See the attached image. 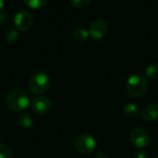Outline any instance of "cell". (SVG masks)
<instances>
[{
  "instance_id": "6da1fadb",
  "label": "cell",
  "mask_w": 158,
  "mask_h": 158,
  "mask_svg": "<svg viewBox=\"0 0 158 158\" xmlns=\"http://www.w3.org/2000/svg\"><path fill=\"white\" fill-rule=\"evenodd\" d=\"M7 106L15 112H22L31 106V101L28 94L19 88L11 90L6 95Z\"/></svg>"
},
{
  "instance_id": "7a4b0ae2",
  "label": "cell",
  "mask_w": 158,
  "mask_h": 158,
  "mask_svg": "<svg viewBox=\"0 0 158 158\" xmlns=\"http://www.w3.org/2000/svg\"><path fill=\"white\" fill-rule=\"evenodd\" d=\"M148 88V81L145 76L141 73H134L127 79L126 90L132 97L143 96Z\"/></svg>"
},
{
  "instance_id": "3957f363",
  "label": "cell",
  "mask_w": 158,
  "mask_h": 158,
  "mask_svg": "<svg viewBox=\"0 0 158 158\" xmlns=\"http://www.w3.org/2000/svg\"><path fill=\"white\" fill-rule=\"evenodd\" d=\"M51 84V79L45 71L34 73L29 81V89L34 94H42L45 93Z\"/></svg>"
},
{
  "instance_id": "277c9868",
  "label": "cell",
  "mask_w": 158,
  "mask_h": 158,
  "mask_svg": "<svg viewBox=\"0 0 158 158\" xmlns=\"http://www.w3.org/2000/svg\"><path fill=\"white\" fill-rule=\"evenodd\" d=\"M97 145L96 140L94 136L82 133L78 135L74 140L75 149L81 154H90L92 153Z\"/></svg>"
},
{
  "instance_id": "5b68a950",
  "label": "cell",
  "mask_w": 158,
  "mask_h": 158,
  "mask_svg": "<svg viewBox=\"0 0 158 158\" xmlns=\"http://www.w3.org/2000/svg\"><path fill=\"white\" fill-rule=\"evenodd\" d=\"M130 139L131 143L138 149H143L149 143L150 137L148 132L142 128H135L131 131Z\"/></svg>"
},
{
  "instance_id": "8992f818",
  "label": "cell",
  "mask_w": 158,
  "mask_h": 158,
  "mask_svg": "<svg viewBox=\"0 0 158 158\" xmlns=\"http://www.w3.org/2000/svg\"><path fill=\"white\" fill-rule=\"evenodd\" d=\"M89 34L96 40L103 39L108 31V23L104 19H96L89 28Z\"/></svg>"
},
{
  "instance_id": "52a82bcc",
  "label": "cell",
  "mask_w": 158,
  "mask_h": 158,
  "mask_svg": "<svg viewBox=\"0 0 158 158\" xmlns=\"http://www.w3.org/2000/svg\"><path fill=\"white\" fill-rule=\"evenodd\" d=\"M52 106L51 100L44 95H39L33 98L31 103V109L32 112L38 115H43L47 113Z\"/></svg>"
},
{
  "instance_id": "ba28073f",
  "label": "cell",
  "mask_w": 158,
  "mask_h": 158,
  "mask_svg": "<svg viewBox=\"0 0 158 158\" xmlns=\"http://www.w3.org/2000/svg\"><path fill=\"white\" fill-rule=\"evenodd\" d=\"M14 23L16 28L21 31H28L32 24V17L27 10H19L15 14Z\"/></svg>"
},
{
  "instance_id": "9c48e42d",
  "label": "cell",
  "mask_w": 158,
  "mask_h": 158,
  "mask_svg": "<svg viewBox=\"0 0 158 158\" xmlns=\"http://www.w3.org/2000/svg\"><path fill=\"white\" fill-rule=\"evenodd\" d=\"M142 117L145 121H155L158 119V103L146 106L142 112Z\"/></svg>"
},
{
  "instance_id": "30bf717a",
  "label": "cell",
  "mask_w": 158,
  "mask_h": 158,
  "mask_svg": "<svg viewBox=\"0 0 158 158\" xmlns=\"http://www.w3.org/2000/svg\"><path fill=\"white\" fill-rule=\"evenodd\" d=\"M17 124H18L20 128L31 129V128L34 125V121H33L32 118H31L29 114L22 113L21 115H19V116L18 117Z\"/></svg>"
},
{
  "instance_id": "8fae6325",
  "label": "cell",
  "mask_w": 158,
  "mask_h": 158,
  "mask_svg": "<svg viewBox=\"0 0 158 158\" xmlns=\"http://www.w3.org/2000/svg\"><path fill=\"white\" fill-rule=\"evenodd\" d=\"M123 113L129 118H135L140 114V108L133 103L127 104L123 108Z\"/></svg>"
},
{
  "instance_id": "7c38bea8",
  "label": "cell",
  "mask_w": 158,
  "mask_h": 158,
  "mask_svg": "<svg viewBox=\"0 0 158 158\" xmlns=\"http://www.w3.org/2000/svg\"><path fill=\"white\" fill-rule=\"evenodd\" d=\"M89 31L85 28H78L74 31L73 32V38L77 42H84L88 39L89 37Z\"/></svg>"
},
{
  "instance_id": "4fadbf2b",
  "label": "cell",
  "mask_w": 158,
  "mask_h": 158,
  "mask_svg": "<svg viewBox=\"0 0 158 158\" xmlns=\"http://www.w3.org/2000/svg\"><path fill=\"white\" fill-rule=\"evenodd\" d=\"M145 76L151 80H156L158 78V65L157 64H150L145 68L144 70Z\"/></svg>"
},
{
  "instance_id": "5bb4252c",
  "label": "cell",
  "mask_w": 158,
  "mask_h": 158,
  "mask_svg": "<svg viewBox=\"0 0 158 158\" xmlns=\"http://www.w3.org/2000/svg\"><path fill=\"white\" fill-rule=\"evenodd\" d=\"M24 4L32 9H41L46 6L47 1L46 0H25Z\"/></svg>"
},
{
  "instance_id": "9a60e30c",
  "label": "cell",
  "mask_w": 158,
  "mask_h": 158,
  "mask_svg": "<svg viewBox=\"0 0 158 158\" xmlns=\"http://www.w3.org/2000/svg\"><path fill=\"white\" fill-rule=\"evenodd\" d=\"M19 37V33L16 29H10L6 33V41L8 44H14L18 41Z\"/></svg>"
},
{
  "instance_id": "2e32d148",
  "label": "cell",
  "mask_w": 158,
  "mask_h": 158,
  "mask_svg": "<svg viewBox=\"0 0 158 158\" xmlns=\"http://www.w3.org/2000/svg\"><path fill=\"white\" fill-rule=\"evenodd\" d=\"M0 158H12V152L9 149V147L0 143Z\"/></svg>"
},
{
  "instance_id": "e0dca14e",
  "label": "cell",
  "mask_w": 158,
  "mask_h": 158,
  "mask_svg": "<svg viewBox=\"0 0 158 158\" xmlns=\"http://www.w3.org/2000/svg\"><path fill=\"white\" fill-rule=\"evenodd\" d=\"M70 3H71L75 7L83 8V7H86V6L91 3V1H90V0H72V1H70Z\"/></svg>"
},
{
  "instance_id": "ac0fdd59",
  "label": "cell",
  "mask_w": 158,
  "mask_h": 158,
  "mask_svg": "<svg viewBox=\"0 0 158 158\" xmlns=\"http://www.w3.org/2000/svg\"><path fill=\"white\" fill-rule=\"evenodd\" d=\"M134 158H147V154L143 149H138L134 154Z\"/></svg>"
},
{
  "instance_id": "d6986e66",
  "label": "cell",
  "mask_w": 158,
  "mask_h": 158,
  "mask_svg": "<svg viewBox=\"0 0 158 158\" xmlns=\"http://www.w3.org/2000/svg\"><path fill=\"white\" fill-rule=\"evenodd\" d=\"M7 20V14L4 11L0 12V25L5 24V22Z\"/></svg>"
},
{
  "instance_id": "ffe728a7",
  "label": "cell",
  "mask_w": 158,
  "mask_h": 158,
  "mask_svg": "<svg viewBox=\"0 0 158 158\" xmlns=\"http://www.w3.org/2000/svg\"><path fill=\"white\" fill-rule=\"evenodd\" d=\"M95 158H108V155L105 152H99L97 153Z\"/></svg>"
},
{
  "instance_id": "44dd1931",
  "label": "cell",
  "mask_w": 158,
  "mask_h": 158,
  "mask_svg": "<svg viewBox=\"0 0 158 158\" xmlns=\"http://www.w3.org/2000/svg\"><path fill=\"white\" fill-rule=\"evenodd\" d=\"M5 6V2L3 0H0V12L3 11V8Z\"/></svg>"
},
{
  "instance_id": "7402d4cb",
  "label": "cell",
  "mask_w": 158,
  "mask_h": 158,
  "mask_svg": "<svg viewBox=\"0 0 158 158\" xmlns=\"http://www.w3.org/2000/svg\"><path fill=\"white\" fill-rule=\"evenodd\" d=\"M153 158H158V155H156V156H154V157Z\"/></svg>"
}]
</instances>
